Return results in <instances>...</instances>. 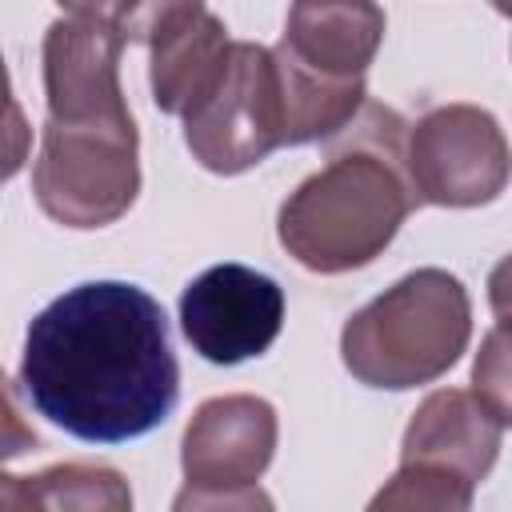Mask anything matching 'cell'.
<instances>
[{"instance_id": "44dd1931", "label": "cell", "mask_w": 512, "mask_h": 512, "mask_svg": "<svg viewBox=\"0 0 512 512\" xmlns=\"http://www.w3.org/2000/svg\"><path fill=\"white\" fill-rule=\"evenodd\" d=\"M272 512H276V508H272Z\"/></svg>"}, {"instance_id": "6da1fadb", "label": "cell", "mask_w": 512, "mask_h": 512, "mask_svg": "<svg viewBox=\"0 0 512 512\" xmlns=\"http://www.w3.org/2000/svg\"><path fill=\"white\" fill-rule=\"evenodd\" d=\"M20 384L40 416L80 440L152 432L180 396L164 308L124 280L68 288L28 324Z\"/></svg>"}, {"instance_id": "2e32d148", "label": "cell", "mask_w": 512, "mask_h": 512, "mask_svg": "<svg viewBox=\"0 0 512 512\" xmlns=\"http://www.w3.org/2000/svg\"><path fill=\"white\" fill-rule=\"evenodd\" d=\"M472 384H476V400L508 424V340H504V328H496L484 344H480V356H476V368H472Z\"/></svg>"}, {"instance_id": "4fadbf2b", "label": "cell", "mask_w": 512, "mask_h": 512, "mask_svg": "<svg viewBox=\"0 0 512 512\" xmlns=\"http://www.w3.org/2000/svg\"><path fill=\"white\" fill-rule=\"evenodd\" d=\"M272 64H276V84H280L284 144L332 140L364 108V96H368L364 80H328L296 64L284 48H272Z\"/></svg>"}, {"instance_id": "8992f818", "label": "cell", "mask_w": 512, "mask_h": 512, "mask_svg": "<svg viewBox=\"0 0 512 512\" xmlns=\"http://www.w3.org/2000/svg\"><path fill=\"white\" fill-rule=\"evenodd\" d=\"M404 172L416 204L476 208L508 184V140L492 112L476 104H444L408 128Z\"/></svg>"}, {"instance_id": "e0dca14e", "label": "cell", "mask_w": 512, "mask_h": 512, "mask_svg": "<svg viewBox=\"0 0 512 512\" xmlns=\"http://www.w3.org/2000/svg\"><path fill=\"white\" fill-rule=\"evenodd\" d=\"M172 512H272V500L264 488H192L184 484L172 500Z\"/></svg>"}, {"instance_id": "30bf717a", "label": "cell", "mask_w": 512, "mask_h": 512, "mask_svg": "<svg viewBox=\"0 0 512 512\" xmlns=\"http://www.w3.org/2000/svg\"><path fill=\"white\" fill-rule=\"evenodd\" d=\"M276 452V408L260 396H212L184 428L180 464L192 488H244Z\"/></svg>"}, {"instance_id": "ffe728a7", "label": "cell", "mask_w": 512, "mask_h": 512, "mask_svg": "<svg viewBox=\"0 0 512 512\" xmlns=\"http://www.w3.org/2000/svg\"><path fill=\"white\" fill-rule=\"evenodd\" d=\"M0 512H40V504H36V492H32V480H28V476L0 472Z\"/></svg>"}, {"instance_id": "277c9868", "label": "cell", "mask_w": 512, "mask_h": 512, "mask_svg": "<svg viewBox=\"0 0 512 512\" xmlns=\"http://www.w3.org/2000/svg\"><path fill=\"white\" fill-rule=\"evenodd\" d=\"M32 192L40 208L64 228H104L120 220L140 192L132 116L100 124L44 120Z\"/></svg>"}, {"instance_id": "d6986e66", "label": "cell", "mask_w": 512, "mask_h": 512, "mask_svg": "<svg viewBox=\"0 0 512 512\" xmlns=\"http://www.w3.org/2000/svg\"><path fill=\"white\" fill-rule=\"evenodd\" d=\"M28 448H36V432L32 424L20 416L16 400H12V388H8V376L0 368V460H12V456H24Z\"/></svg>"}, {"instance_id": "3957f363", "label": "cell", "mask_w": 512, "mask_h": 512, "mask_svg": "<svg viewBox=\"0 0 512 512\" xmlns=\"http://www.w3.org/2000/svg\"><path fill=\"white\" fill-rule=\"evenodd\" d=\"M472 336L464 284L444 268H420L364 304L340 332L344 368L368 388H416L444 376Z\"/></svg>"}, {"instance_id": "7c38bea8", "label": "cell", "mask_w": 512, "mask_h": 512, "mask_svg": "<svg viewBox=\"0 0 512 512\" xmlns=\"http://www.w3.org/2000/svg\"><path fill=\"white\" fill-rule=\"evenodd\" d=\"M384 40L376 4H292L276 48L328 80H364Z\"/></svg>"}, {"instance_id": "9a60e30c", "label": "cell", "mask_w": 512, "mask_h": 512, "mask_svg": "<svg viewBox=\"0 0 512 512\" xmlns=\"http://www.w3.org/2000/svg\"><path fill=\"white\" fill-rule=\"evenodd\" d=\"M472 484L428 464H400V472L372 496L364 512H472Z\"/></svg>"}, {"instance_id": "52a82bcc", "label": "cell", "mask_w": 512, "mask_h": 512, "mask_svg": "<svg viewBox=\"0 0 512 512\" xmlns=\"http://www.w3.org/2000/svg\"><path fill=\"white\" fill-rule=\"evenodd\" d=\"M120 4H68L44 36V96L56 124L128 120L120 88Z\"/></svg>"}, {"instance_id": "7a4b0ae2", "label": "cell", "mask_w": 512, "mask_h": 512, "mask_svg": "<svg viewBox=\"0 0 512 512\" xmlns=\"http://www.w3.org/2000/svg\"><path fill=\"white\" fill-rule=\"evenodd\" d=\"M404 144L408 124L392 108L364 100L356 120L336 132L328 164L280 208L276 232L296 264L336 276L372 264L392 244L404 216L416 208Z\"/></svg>"}, {"instance_id": "8fae6325", "label": "cell", "mask_w": 512, "mask_h": 512, "mask_svg": "<svg viewBox=\"0 0 512 512\" xmlns=\"http://www.w3.org/2000/svg\"><path fill=\"white\" fill-rule=\"evenodd\" d=\"M504 428L508 424L496 420L472 392L440 388L416 408L412 424L404 428L400 464L444 468L476 488L500 456Z\"/></svg>"}, {"instance_id": "ba28073f", "label": "cell", "mask_w": 512, "mask_h": 512, "mask_svg": "<svg viewBox=\"0 0 512 512\" xmlns=\"http://www.w3.org/2000/svg\"><path fill=\"white\" fill-rule=\"evenodd\" d=\"M284 324V292L248 264H212L180 296V328L208 364H240L272 348Z\"/></svg>"}, {"instance_id": "5bb4252c", "label": "cell", "mask_w": 512, "mask_h": 512, "mask_svg": "<svg viewBox=\"0 0 512 512\" xmlns=\"http://www.w3.org/2000/svg\"><path fill=\"white\" fill-rule=\"evenodd\" d=\"M32 480L40 512H132V488L104 464H52Z\"/></svg>"}, {"instance_id": "ac0fdd59", "label": "cell", "mask_w": 512, "mask_h": 512, "mask_svg": "<svg viewBox=\"0 0 512 512\" xmlns=\"http://www.w3.org/2000/svg\"><path fill=\"white\" fill-rule=\"evenodd\" d=\"M28 148H32V128L20 112V104L12 100L8 68H4V56H0V180L16 176L24 168Z\"/></svg>"}, {"instance_id": "9c48e42d", "label": "cell", "mask_w": 512, "mask_h": 512, "mask_svg": "<svg viewBox=\"0 0 512 512\" xmlns=\"http://www.w3.org/2000/svg\"><path fill=\"white\" fill-rule=\"evenodd\" d=\"M124 44H148L152 100L168 116H184L224 72L228 28L204 4H120Z\"/></svg>"}, {"instance_id": "5b68a950", "label": "cell", "mask_w": 512, "mask_h": 512, "mask_svg": "<svg viewBox=\"0 0 512 512\" xmlns=\"http://www.w3.org/2000/svg\"><path fill=\"white\" fill-rule=\"evenodd\" d=\"M184 144L220 176H236L284 144L272 48L252 40H236L228 48L216 84L184 112Z\"/></svg>"}]
</instances>
